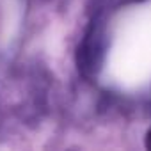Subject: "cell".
Masks as SVG:
<instances>
[{
    "label": "cell",
    "instance_id": "6da1fadb",
    "mask_svg": "<svg viewBox=\"0 0 151 151\" xmlns=\"http://www.w3.org/2000/svg\"><path fill=\"white\" fill-rule=\"evenodd\" d=\"M146 147L147 149H151V128L147 130V133H146Z\"/></svg>",
    "mask_w": 151,
    "mask_h": 151
}]
</instances>
